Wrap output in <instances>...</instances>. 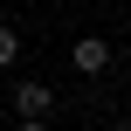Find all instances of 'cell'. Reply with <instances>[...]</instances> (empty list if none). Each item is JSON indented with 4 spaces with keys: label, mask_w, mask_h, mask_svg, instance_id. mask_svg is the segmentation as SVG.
<instances>
[{
    "label": "cell",
    "mask_w": 131,
    "mask_h": 131,
    "mask_svg": "<svg viewBox=\"0 0 131 131\" xmlns=\"http://www.w3.org/2000/svg\"><path fill=\"white\" fill-rule=\"evenodd\" d=\"M7 111H14L21 124H48L55 90H48V83H35V76H21V83H14V97H7Z\"/></svg>",
    "instance_id": "obj_1"
},
{
    "label": "cell",
    "mask_w": 131,
    "mask_h": 131,
    "mask_svg": "<svg viewBox=\"0 0 131 131\" xmlns=\"http://www.w3.org/2000/svg\"><path fill=\"white\" fill-rule=\"evenodd\" d=\"M69 62H76V76H104V69H111V41H104V35H76Z\"/></svg>",
    "instance_id": "obj_2"
},
{
    "label": "cell",
    "mask_w": 131,
    "mask_h": 131,
    "mask_svg": "<svg viewBox=\"0 0 131 131\" xmlns=\"http://www.w3.org/2000/svg\"><path fill=\"white\" fill-rule=\"evenodd\" d=\"M14 62H21V28L0 21V69H14Z\"/></svg>",
    "instance_id": "obj_3"
},
{
    "label": "cell",
    "mask_w": 131,
    "mask_h": 131,
    "mask_svg": "<svg viewBox=\"0 0 131 131\" xmlns=\"http://www.w3.org/2000/svg\"><path fill=\"white\" fill-rule=\"evenodd\" d=\"M111 131H131V117H111Z\"/></svg>",
    "instance_id": "obj_4"
},
{
    "label": "cell",
    "mask_w": 131,
    "mask_h": 131,
    "mask_svg": "<svg viewBox=\"0 0 131 131\" xmlns=\"http://www.w3.org/2000/svg\"><path fill=\"white\" fill-rule=\"evenodd\" d=\"M14 131H48V124H14Z\"/></svg>",
    "instance_id": "obj_5"
}]
</instances>
